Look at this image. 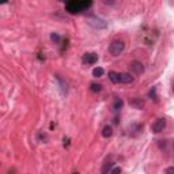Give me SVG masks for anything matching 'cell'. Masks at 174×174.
<instances>
[{"label": "cell", "mask_w": 174, "mask_h": 174, "mask_svg": "<svg viewBox=\"0 0 174 174\" xmlns=\"http://www.w3.org/2000/svg\"><path fill=\"white\" fill-rule=\"evenodd\" d=\"M110 174H121V169H120V168H114V169L110 172Z\"/></svg>", "instance_id": "ac0fdd59"}, {"label": "cell", "mask_w": 174, "mask_h": 174, "mask_svg": "<svg viewBox=\"0 0 174 174\" xmlns=\"http://www.w3.org/2000/svg\"><path fill=\"white\" fill-rule=\"evenodd\" d=\"M112 166H113V163H112L110 161H106V162H105V165H104V168H102L101 174H109V172H110V169H112Z\"/></svg>", "instance_id": "7c38bea8"}, {"label": "cell", "mask_w": 174, "mask_h": 174, "mask_svg": "<svg viewBox=\"0 0 174 174\" xmlns=\"http://www.w3.org/2000/svg\"><path fill=\"white\" fill-rule=\"evenodd\" d=\"M87 23L90 25L91 27H94V29H106L108 27V22L105 19H101V18H97V16H91V18L87 19Z\"/></svg>", "instance_id": "3957f363"}, {"label": "cell", "mask_w": 174, "mask_h": 174, "mask_svg": "<svg viewBox=\"0 0 174 174\" xmlns=\"http://www.w3.org/2000/svg\"><path fill=\"white\" fill-rule=\"evenodd\" d=\"M129 71H131L134 75H142L144 72V66L140 63V61H132L129 63Z\"/></svg>", "instance_id": "277c9868"}, {"label": "cell", "mask_w": 174, "mask_h": 174, "mask_svg": "<svg viewBox=\"0 0 174 174\" xmlns=\"http://www.w3.org/2000/svg\"><path fill=\"white\" fill-rule=\"evenodd\" d=\"M166 174H174V166H170V168L166 169Z\"/></svg>", "instance_id": "d6986e66"}, {"label": "cell", "mask_w": 174, "mask_h": 174, "mask_svg": "<svg viewBox=\"0 0 174 174\" xmlns=\"http://www.w3.org/2000/svg\"><path fill=\"white\" fill-rule=\"evenodd\" d=\"M56 79H57V82H59V84H60L61 94H63V95H66V94H67V91H68V88H67V83H66V82H64L63 79H61L60 76H56Z\"/></svg>", "instance_id": "9c48e42d"}, {"label": "cell", "mask_w": 174, "mask_h": 174, "mask_svg": "<svg viewBox=\"0 0 174 174\" xmlns=\"http://www.w3.org/2000/svg\"><path fill=\"white\" fill-rule=\"evenodd\" d=\"M104 74H105V70L102 67H97L93 70V76L94 78H101V76H104Z\"/></svg>", "instance_id": "8fae6325"}, {"label": "cell", "mask_w": 174, "mask_h": 174, "mask_svg": "<svg viewBox=\"0 0 174 174\" xmlns=\"http://www.w3.org/2000/svg\"><path fill=\"white\" fill-rule=\"evenodd\" d=\"M98 61V54L94 53V52H90V53H84L83 54V63L84 64H95Z\"/></svg>", "instance_id": "8992f818"}, {"label": "cell", "mask_w": 174, "mask_h": 174, "mask_svg": "<svg viewBox=\"0 0 174 174\" xmlns=\"http://www.w3.org/2000/svg\"><path fill=\"white\" fill-rule=\"evenodd\" d=\"M125 49V42L121 40H114L113 42L109 45V53L112 54V56H118V54H121L124 52Z\"/></svg>", "instance_id": "7a4b0ae2"}, {"label": "cell", "mask_w": 174, "mask_h": 174, "mask_svg": "<svg viewBox=\"0 0 174 174\" xmlns=\"http://www.w3.org/2000/svg\"><path fill=\"white\" fill-rule=\"evenodd\" d=\"M122 106H124V101L121 100V98H116L114 102H113V109H114V112H120Z\"/></svg>", "instance_id": "ba28073f"}, {"label": "cell", "mask_w": 174, "mask_h": 174, "mask_svg": "<svg viewBox=\"0 0 174 174\" xmlns=\"http://www.w3.org/2000/svg\"><path fill=\"white\" fill-rule=\"evenodd\" d=\"M91 6H93V2H76V0H72V2L66 3V11L70 14H79L84 10L90 8Z\"/></svg>", "instance_id": "6da1fadb"}, {"label": "cell", "mask_w": 174, "mask_h": 174, "mask_svg": "<svg viewBox=\"0 0 174 174\" xmlns=\"http://www.w3.org/2000/svg\"><path fill=\"white\" fill-rule=\"evenodd\" d=\"M165 128H166V120L165 118H158V120L151 125V131L154 132V134H159V132H162Z\"/></svg>", "instance_id": "5b68a950"}, {"label": "cell", "mask_w": 174, "mask_h": 174, "mask_svg": "<svg viewBox=\"0 0 174 174\" xmlns=\"http://www.w3.org/2000/svg\"><path fill=\"white\" fill-rule=\"evenodd\" d=\"M38 138H40V140H42V139H44V140H46V139H48V136H46L45 134H42V132H41V134L38 135Z\"/></svg>", "instance_id": "ffe728a7"}, {"label": "cell", "mask_w": 174, "mask_h": 174, "mask_svg": "<svg viewBox=\"0 0 174 174\" xmlns=\"http://www.w3.org/2000/svg\"><path fill=\"white\" fill-rule=\"evenodd\" d=\"M134 82V78L131 76V74H120V83L128 84Z\"/></svg>", "instance_id": "52a82bcc"}, {"label": "cell", "mask_w": 174, "mask_h": 174, "mask_svg": "<svg viewBox=\"0 0 174 174\" xmlns=\"http://www.w3.org/2000/svg\"><path fill=\"white\" fill-rule=\"evenodd\" d=\"M109 79L113 82V83H120V74L114 72V71H110L109 72Z\"/></svg>", "instance_id": "30bf717a"}, {"label": "cell", "mask_w": 174, "mask_h": 174, "mask_svg": "<svg viewBox=\"0 0 174 174\" xmlns=\"http://www.w3.org/2000/svg\"><path fill=\"white\" fill-rule=\"evenodd\" d=\"M50 40H52V42H54V44H60V41H61L60 36L57 33H52V34H50Z\"/></svg>", "instance_id": "9a60e30c"}, {"label": "cell", "mask_w": 174, "mask_h": 174, "mask_svg": "<svg viewBox=\"0 0 174 174\" xmlns=\"http://www.w3.org/2000/svg\"><path fill=\"white\" fill-rule=\"evenodd\" d=\"M131 104H132V105H135V106L138 108V109H142V108H143V101H136V100H132V101H131Z\"/></svg>", "instance_id": "e0dca14e"}, {"label": "cell", "mask_w": 174, "mask_h": 174, "mask_svg": "<svg viewBox=\"0 0 174 174\" xmlns=\"http://www.w3.org/2000/svg\"><path fill=\"white\" fill-rule=\"evenodd\" d=\"M173 148H174V143H173Z\"/></svg>", "instance_id": "44dd1931"}, {"label": "cell", "mask_w": 174, "mask_h": 174, "mask_svg": "<svg viewBox=\"0 0 174 174\" xmlns=\"http://www.w3.org/2000/svg\"><path fill=\"white\" fill-rule=\"evenodd\" d=\"M148 95H150V97H151V100H154V101H156V100H158V98H156V87H152L151 90H150Z\"/></svg>", "instance_id": "2e32d148"}, {"label": "cell", "mask_w": 174, "mask_h": 174, "mask_svg": "<svg viewBox=\"0 0 174 174\" xmlns=\"http://www.w3.org/2000/svg\"><path fill=\"white\" fill-rule=\"evenodd\" d=\"M90 90L93 91V93H100L102 90V86L101 84H97V83H91L90 84Z\"/></svg>", "instance_id": "5bb4252c"}, {"label": "cell", "mask_w": 174, "mask_h": 174, "mask_svg": "<svg viewBox=\"0 0 174 174\" xmlns=\"http://www.w3.org/2000/svg\"><path fill=\"white\" fill-rule=\"evenodd\" d=\"M112 134H113V129H112L110 125H106V127L102 129V136L104 138H109V136H112Z\"/></svg>", "instance_id": "4fadbf2b"}]
</instances>
